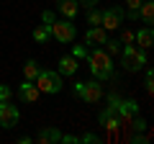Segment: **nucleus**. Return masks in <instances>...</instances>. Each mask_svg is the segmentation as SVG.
<instances>
[{"label": "nucleus", "instance_id": "423d86ee", "mask_svg": "<svg viewBox=\"0 0 154 144\" xmlns=\"http://www.w3.org/2000/svg\"><path fill=\"white\" fill-rule=\"evenodd\" d=\"M51 36H54L57 41H62V44H72V41L77 39V26L72 21H57L54 18V23H51Z\"/></svg>", "mask_w": 154, "mask_h": 144}, {"label": "nucleus", "instance_id": "7c9ffc66", "mask_svg": "<svg viewBox=\"0 0 154 144\" xmlns=\"http://www.w3.org/2000/svg\"><path fill=\"white\" fill-rule=\"evenodd\" d=\"M131 142H134V144H144V142H146V136H141V134H136V136H134Z\"/></svg>", "mask_w": 154, "mask_h": 144}, {"label": "nucleus", "instance_id": "a211bd4d", "mask_svg": "<svg viewBox=\"0 0 154 144\" xmlns=\"http://www.w3.org/2000/svg\"><path fill=\"white\" fill-rule=\"evenodd\" d=\"M31 36H33V41H36V44H44V41L51 36V31H49L46 26H38V28H33V33H31Z\"/></svg>", "mask_w": 154, "mask_h": 144}, {"label": "nucleus", "instance_id": "bb28decb", "mask_svg": "<svg viewBox=\"0 0 154 144\" xmlns=\"http://www.w3.org/2000/svg\"><path fill=\"white\" fill-rule=\"evenodd\" d=\"M59 142H67V144H75V142H80V136H75V134H64V136H62Z\"/></svg>", "mask_w": 154, "mask_h": 144}, {"label": "nucleus", "instance_id": "39448f33", "mask_svg": "<svg viewBox=\"0 0 154 144\" xmlns=\"http://www.w3.org/2000/svg\"><path fill=\"white\" fill-rule=\"evenodd\" d=\"M123 18H126V11H123L121 5H110L105 8L103 13H100V26L105 28V31H118L123 23Z\"/></svg>", "mask_w": 154, "mask_h": 144}, {"label": "nucleus", "instance_id": "6ab92c4d", "mask_svg": "<svg viewBox=\"0 0 154 144\" xmlns=\"http://www.w3.org/2000/svg\"><path fill=\"white\" fill-rule=\"evenodd\" d=\"M144 0H126V5H128V13L126 16L131 18V21H139V5H141Z\"/></svg>", "mask_w": 154, "mask_h": 144}, {"label": "nucleus", "instance_id": "aec40b11", "mask_svg": "<svg viewBox=\"0 0 154 144\" xmlns=\"http://www.w3.org/2000/svg\"><path fill=\"white\" fill-rule=\"evenodd\" d=\"M103 46H105V52L113 57V54H118V52H121V46H123V44H121L118 39H105V44H103Z\"/></svg>", "mask_w": 154, "mask_h": 144}, {"label": "nucleus", "instance_id": "9b49d317", "mask_svg": "<svg viewBox=\"0 0 154 144\" xmlns=\"http://www.w3.org/2000/svg\"><path fill=\"white\" fill-rule=\"evenodd\" d=\"M105 39H108V31H105L103 26H90L88 31H85V41H88L90 46H103Z\"/></svg>", "mask_w": 154, "mask_h": 144}, {"label": "nucleus", "instance_id": "0eeeda50", "mask_svg": "<svg viewBox=\"0 0 154 144\" xmlns=\"http://www.w3.org/2000/svg\"><path fill=\"white\" fill-rule=\"evenodd\" d=\"M18 121H21V111H18L11 100H0V126L13 129Z\"/></svg>", "mask_w": 154, "mask_h": 144}, {"label": "nucleus", "instance_id": "1a4fd4ad", "mask_svg": "<svg viewBox=\"0 0 154 144\" xmlns=\"http://www.w3.org/2000/svg\"><path fill=\"white\" fill-rule=\"evenodd\" d=\"M136 116H139V103L131 98H126V100L121 98V103H118V118H121V124H131Z\"/></svg>", "mask_w": 154, "mask_h": 144}, {"label": "nucleus", "instance_id": "20e7f679", "mask_svg": "<svg viewBox=\"0 0 154 144\" xmlns=\"http://www.w3.org/2000/svg\"><path fill=\"white\" fill-rule=\"evenodd\" d=\"M72 95L75 98H82L85 103H98L103 98V88H100V80H88V83H75L72 85Z\"/></svg>", "mask_w": 154, "mask_h": 144}, {"label": "nucleus", "instance_id": "c85d7f7f", "mask_svg": "<svg viewBox=\"0 0 154 144\" xmlns=\"http://www.w3.org/2000/svg\"><path fill=\"white\" fill-rule=\"evenodd\" d=\"M134 39V33H128V31H123V36H121V44H128V41Z\"/></svg>", "mask_w": 154, "mask_h": 144}, {"label": "nucleus", "instance_id": "5701e85b", "mask_svg": "<svg viewBox=\"0 0 154 144\" xmlns=\"http://www.w3.org/2000/svg\"><path fill=\"white\" fill-rule=\"evenodd\" d=\"M88 23H93V26H100V11H95L93 8H88Z\"/></svg>", "mask_w": 154, "mask_h": 144}, {"label": "nucleus", "instance_id": "ddd939ff", "mask_svg": "<svg viewBox=\"0 0 154 144\" xmlns=\"http://www.w3.org/2000/svg\"><path fill=\"white\" fill-rule=\"evenodd\" d=\"M59 139H62V131L57 126H44L41 131L36 134V142L38 144H57Z\"/></svg>", "mask_w": 154, "mask_h": 144}, {"label": "nucleus", "instance_id": "7ed1b4c3", "mask_svg": "<svg viewBox=\"0 0 154 144\" xmlns=\"http://www.w3.org/2000/svg\"><path fill=\"white\" fill-rule=\"evenodd\" d=\"M33 83H36V88L41 90V93H46V95H57V93H62V88H64L62 75L54 72V70H41Z\"/></svg>", "mask_w": 154, "mask_h": 144}, {"label": "nucleus", "instance_id": "9d476101", "mask_svg": "<svg viewBox=\"0 0 154 144\" xmlns=\"http://www.w3.org/2000/svg\"><path fill=\"white\" fill-rule=\"evenodd\" d=\"M38 95H41V90L36 88V83H33V80H23V83L18 85V98L26 100V103H36Z\"/></svg>", "mask_w": 154, "mask_h": 144}, {"label": "nucleus", "instance_id": "b1692460", "mask_svg": "<svg viewBox=\"0 0 154 144\" xmlns=\"http://www.w3.org/2000/svg\"><path fill=\"white\" fill-rule=\"evenodd\" d=\"M72 57H75V59H85V57H88V49L80 46V44H75L72 46Z\"/></svg>", "mask_w": 154, "mask_h": 144}, {"label": "nucleus", "instance_id": "f8f14e48", "mask_svg": "<svg viewBox=\"0 0 154 144\" xmlns=\"http://www.w3.org/2000/svg\"><path fill=\"white\" fill-rule=\"evenodd\" d=\"M57 11H59L67 21H75L77 13H80V3H77V0H57Z\"/></svg>", "mask_w": 154, "mask_h": 144}, {"label": "nucleus", "instance_id": "f257e3e1", "mask_svg": "<svg viewBox=\"0 0 154 144\" xmlns=\"http://www.w3.org/2000/svg\"><path fill=\"white\" fill-rule=\"evenodd\" d=\"M85 59H88L90 75H93L95 80H110V77H113V59H110V54L105 49L95 46L93 52H88Z\"/></svg>", "mask_w": 154, "mask_h": 144}, {"label": "nucleus", "instance_id": "412c9836", "mask_svg": "<svg viewBox=\"0 0 154 144\" xmlns=\"http://www.w3.org/2000/svg\"><path fill=\"white\" fill-rule=\"evenodd\" d=\"M144 88H146V93H154V72H152V67H146V77H144Z\"/></svg>", "mask_w": 154, "mask_h": 144}, {"label": "nucleus", "instance_id": "2eb2a0df", "mask_svg": "<svg viewBox=\"0 0 154 144\" xmlns=\"http://www.w3.org/2000/svg\"><path fill=\"white\" fill-rule=\"evenodd\" d=\"M134 39H136L139 49H149V46H152V41H154V31H152V26H144L141 31H136V33H134Z\"/></svg>", "mask_w": 154, "mask_h": 144}, {"label": "nucleus", "instance_id": "a878e982", "mask_svg": "<svg viewBox=\"0 0 154 144\" xmlns=\"http://www.w3.org/2000/svg\"><path fill=\"white\" fill-rule=\"evenodd\" d=\"M80 142H85V144H95V142H98V134H85Z\"/></svg>", "mask_w": 154, "mask_h": 144}, {"label": "nucleus", "instance_id": "c756f323", "mask_svg": "<svg viewBox=\"0 0 154 144\" xmlns=\"http://www.w3.org/2000/svg\"><path fill=\"white\" fill-rule=\"evenodd\" d=\"M80 3H82V5H85V8H93V5H98L100 0H80Z\"/></svg>", "mask_w": 154, "mask_h": 144}, {"label": "nucleus", "instance_id": "dca6fc26", "mask_svg": "<svg viewBox=\"0 0 154 144\" xmlns=\"http://www.w3.org/2000/svg\"><path fill=\"white\" fill-rule=\"evenodd\" d=\"M139 21L152 26V21H154V3L152 0H144L141 5H139Z\"/></svg>", "mask_w": 154, "mask_h": 144}, {"label": "nucleus", "instance_id": "f03ea898", "mask_svg": "<svg viewBox=\"0 0 154 144\" xmlns=\"http://www.w3.org/2000/svg\"><path fill=\"white\" fill-rule=\"evenodd\" d=\"M121 67L126 72H139L146 67V49H139L134 44L121 46Z\"/></svg>", "mask_w": 154, "mask_h": 144}, {"label": "nucleus", "instance_id": "4468645a", "mask_svg": "<svg viewBox=\"0 0 154 144\" xmlns=\"http://www.w3.org/2000/svg\"><path fill=\"white\" fill-rule=\"evenodd\" d=\"M77 67H80V64H77V59L69 54V57H62V59H59L57 72H59V75H67V77H72V75H77Z\"/></svg>", "mask_w": 154, "mask_h": 144}, {"label": "nucleus", "instance_id": "f3484780", "mask_svg": "<svg viewBox=\"0 0 154 144\" xmlns=\"http://www.w3.org/2000/svg\"><path fill=\"white\" fill-rule=\"evenodd\" d=\"M38 72H41V64H38L36 59H26V64H23V77L26 80H36Z\"/></svg>", "mask_w": 154, "mask_h": 144}, {"label": "nucleus", "instance_id": "4be33fe9", "mask_svg": "<svg viewBox=\"0 0 154 144\" xmlns=\"http://www.w3.org/2000/svg\"><path fill=\"white\" fill-rule=\"evenodd\" d=\"M54 11H44V13H41V26H46V28H49V31H51V23H54Z\"/></svg>", "mask_w": 154, "mask_h": 144}, {"label": "nucleus", "instance_id": "393cba45", "mask_svg": "<svg viewBox=\"0 0 154 144\" xmlns=\"http://www.w3.org/2000/svg\"><path fill=\"white\" fill-rule=\"evenodd\" d=\"M11 95H13V90L8 85H0V100H11Z\"/></svg>", "mask_w": 154, "mask_h": 144}, {"label": "nucleus", "instance_id": "6e6552de", "mask_svg": "<svg viewBox=\"0 0 154 144\" xmlns=\"http://www.w3.org/2000/svg\"><path fill=\"white\" fill-rule=\"evenodd\" d=\"M98 121H100V126H105L108 131H116V129L121 126V118H118V108H116V105H105L103 111L98 113Z\"/></svg>", "mask_w": 154, "mask_h": 144}, {"label": "nucleus", "instance_id": "cd10ccee", "mask_svg": "<svg viewBox=\"0 0 154 144\" xmlns=\"http://www.w3.org/2000/svg\"><path fill=\"white\" fill-rule=\"evenodd\" d=\"M134 129H136V131H144V129H146V124H144V118H134Z\"/></svg>", "mask_w": 154, "mask_h": 144}]
</instances>
